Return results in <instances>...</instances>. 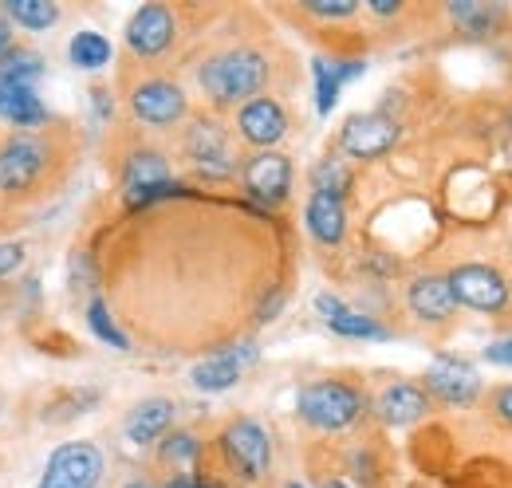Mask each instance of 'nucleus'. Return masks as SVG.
Masks as SVG:
<instances>
[{
  "label": "nucleus",
  "instance_id": "obj_6",
  "mask_svg": "<svg viewBox=\"0 0 512 488\" xmlns=\"http://www.w3.org/2000/svg\"><path fill=\"white\" fill-rule=\"evenodd\" d=\"M221 453L237 469L241 481H260L268 473V461H272L268 433L256 426L253 418H237V422L225 426V433H221Z\"/></svg>",
  "mask_w": 512,
  "mask_h": 488
},
{
  "label": "nucleus",
  "instance_id": "obj_5",
  "mask_svg": "<svg viewBox=\"0 0 512 488\" xmlns=\"http://www.w3.org/2000/svg\"><path fill=\"white\" fill-rule=\"evenodd\" d=\"M103 477V453L91 441H67L60 445L36 488H95Z\"/></svg>",
  "mask_w": 512,
  "mask_h": 488
},
{
  "label": "nucleus",
  "instance_id": "obj_4",
  "mask_svg": "<svg viewBox=\"0 0 512 488\" xmlns=\"http://www.w3.org/2000/svg\"><path fill=\"white\" fill-rule=\"evenodd\" d=\"M130 115L142 122V126H178L186 119L190 103H186V91L174 83V79H162V75H146L138 83H130L127 91Z\"/></svg>",
  "mask_w": 512,
  "mask_h": 488
},
{
  "label": "nucleus",
  "instance_id": "obj_14",
  "mask_svg": "<svg viewBox=\"0 0 512 488\" xmlns=\"http://www.w3.org/2000/svg\"><path fill=\"white\" fill-rule=\"evenodd\" d=\"M426 390L438 398V402H449V406H461V402H473L477 390H481V378L477 370L461 359H438V363L426 370Z\"/></svg>",
  "mask_w": 512,
  "mask_h": 488
},
{
  "label": "nucleus",
  "instance_id": "obj_17",
  "mask_svg": "<svg viewBox=\"0 0 512 488\" xmlns=\"http://www.w3.org/2000/svg\"><path fill=\"white\" fill-rule=\"evenodd\" d=\"M174 426V402L170 398H146L127 414V437L134 445H154Z\"/></svg>",
  "mask_w": 512,
  "mask_h": 488
},
{
  "label": "nucleus",
  "instance_id": "obj_7",
  "mask_svg": "<svg viewBox=\"0 0 512 488\" xmlns=\"http://www.w3.org/2000/svg\"><path fill=\"white\" fill-rule=\"evenodd\" d=\"M127 48L138 60H158L170 52L174 36H178V20H174V8L166 4H142L134 16L127 20Z\"/></svg>",
  "mask_w": 512,
  "mask_h": 488
},
{
  "label": "nucleus",
  "instance_id": "obj_37",
  "mask_svg": "<svg viewBox=\"0 0 512 488\" xmlns=\"http://www.w3.org/2000/svg\"><path fill=\"white\" fill-rule=\"evenodd\" d=\"M127 488H146V485H127Z\"/></svg>",
  "mask_w": 512,
  "mask_h": 488
},
{
  "label": "nucleus",
  "instance_id": "obj_26",
  "mask_svg": "<svg viewBox=\"0 0 512 488\" xmlns=\"http://www.w3.org/2000/svg\"><path fill=\"white\" fill-rule=\"evenodd\" d=\"M87 323H91V331L103 339V343H111L115 351H127L130 339L115 327V319H111V307L103 304V300H91L87 304Z\"/></svg>",
  "mask_w": 512,
  "mask_h": 488
},
{
  "label": "nucleus",
  "instance_id": "obj_12",
  "mask_svg": "<svg viewBox=\"0 0 512 488\" xmlns=\"http://www.w3.org/2000/svg\"><path fill=\"white\" fill-rule=\"evenodd\" d=\"M186 150H190L193 166L205 174V178H225L233 170V158H229V142H225V130L217 122L201 119L186 130Z\"/></svg>",
  "mask_w": 512,
  "mask_h": 488
},
{
  "label": "nucleus",
  "instance_id": "obj_38",
  "mask_svg": "<svg viewBox=\"0 0 512 488\" xmlns=\"http://www.w3.org/2000/svg\"><path fill=\"white\" fill-rule=\"evenodd\" d=\"M288 488H304V485H288Z\"/></svg>",
  "mask_w": 512,
  "mask_h": 488
},
{
  "label": "nucleus",
  "instance_id": "obj_19",
  "mask_svg": "<svg viewBox=\"0 0 512 488\" xmlns=\"http://www.w3.org/2000/svg\"><path fill=\"white\" fill-rule=\"evenodd\" d=\"M410 307H414V315L426 319V323L449 319L457 304H453V292H449L446 276H418V280L410 284Z\"/></svg>",
  "mask_w": 512,
  "mask_h": 488
},
{
  "label": "nucleus",
  "instance_id": "obj_35",
  "mask_svg": "<svg viewBox=\"0 0 512 488\" xmlns=\"http://www.w3.org/2000/svg\"><path fill=\"white\" fill-rule=\"evenodd\" d=\"M166 488H213V485H205V481H193V477H174Z\"/></svg>",
  "mask_w": 512,
  "mask_h": 488
},
{
  "label": "nucleus",
  "instance_id": "obj_18",
  "mask_svg": "<svg viewBox=\"0 0 512 488\" xmlns=\"http://www.w3.org/2000/svg\"><path fill=\"white\" fill-rule=\"evenodd\" d=\"M308 229L320 244H339L347 233V205L335 193H312L308 201Z\"/></svg>",
  "mask_w": 512,
  "mask_h": 488
},
{
  "label": "nucleus",
  "instance_id": "obj_34",
  "mask_svg": "<svg viewBox=\"0 0 512 488\" xmlns=\"http://www.w3.org/2000/svg\"><path fill=\"white\" fill-rule=\"evenodd\" d=\"M497 410H501L505 422H512V386H505V390L497 394Z\"/></svg>",
  "mask_w": 512,
  "mask_h": 488
},
{
  "label": "nucleus",
  "instance_id": "obj_16",
  "mask_svg": "<svg viewBox=\"0 0 512 488\" xmlns=\"http://www.w3.org/2000/svg\"><path fill=\"white\" fill-rule=\"evenodd\" d=\"M426 414H430V394L414 382H394L379 398V418L386 426H414Z\"/></svg>",
  "mask_w": 512,
  "mask_h": 488
},
{
  "label": "nucleus",
  "instance_id": "obj_2",
  "mask_svg": "<svg viewBox=\"0 0 512 488\" xmlns=\"http://www.w3.org/2000/svg\"><path fill=\"white\" fill-rule=\"evenodd\" d=\"M201 91L209 95L213 107H245L260 99L264 83H268V60L253 48H233V52H217L201 63L197 71Z\"/></svg>",
  "mask_w": 512,
  "mask_h": 488
},
{
  "label": "nucleus",
  "instance_id": "obj_30",
  "mask_svg": "<svg viewBox=\"0 0 512 488\" xmlns=\"http://www.w3.org/2000/svg\"><path fill=\"white\" fill-rule=\"evenodd\" d=\"M308 16H320V20H351L359 12L355 0H304L300 4Z\"/></svg>",
  "mask_w": 512,
  "mask_h": 488
},
{
  "label": "nucleus",
  "instance_id": "obj_31",
  "mask_svg": "<svg viewBox=\"0 0 512 488\" xmlns=\"http://www.w3.org/2000/svg\"><path fill=\"white\" fill-rule=\"evenodd\" d=\"M24 264V244H0V276L16 272Z\"/></svg>",
  "mask_w": 512,
  "mask_h": 488
},
{
  "label": "nucleus",
  "instance_id": "obj_36",
  "mask_svg": "<svg viewBox=\"0 0 512 488\" xmlns=\"http://www.w3.org/2000/svg\"><path fill=\"white\" fill-rule=\"evenodd\" d=\"M327 488H347V485H339V481H331V485H327Z\"/></svg>",
  "mask_w": 512,
  "mask_h": 488
},
{
  "label": "nucleus",
  "instance_id": "obj_29",
  "mask_svg": "<svg viewBox=\"0 0 512 488\" xmlns=\"http://www.w3.org/2000/svg\"><path fill=\"white\" fill-rule=\"evenodd\" d=\"M158 445H162V461H170V465H182V461L197 457V437L193 433H170Z\"/></svg>",
  "mask_w": 512,
  "mask_h": 488
},
{
  "label": "nucleus",
  "instance_id": "obj_13",
  "mask_svg": "<svg viewBox=\"0 0 512 488\" xmlns=\"http://www.w3.org/2000/svg\"><path fill=\"white\" fill-rule=\"evenodd\" d=\"M237 134H241L249 146L268 150V146H276V142L288 134V115H284V107H280L276 99H264V95H260V99L241 107V115H237Z\"/></svg>",
  "mask_w": 512,
  "mask_h": 488
},
{
  "label": "nucleus",
  "instance_id": "obj_28",
  "mask_svg": "<svg viewBox=\"0 0 512 488\" xmlns=\"http://www.w3.org/2000/svg\"><path fill=\"white\" fill-rule=\"evenodd\" d=\"M312 182H316V193H335V197H343V189L351 185V174H347L343 158H327V162L316 166Z\"/></svg>",
  "mask_w": 512,
  "mask_h": 488
},
{
  "label": "nucleus",
  "instance_id": "obj_3",
  "mask_svg": "<svg viewBox=\"0 0 512 488\" xmlns=\"http://www.w3.org/2000/svg\"><path fill=\"white\" fill-rule=\"evenodd\" d=\"M296 410L308 426L316 429H347L359 422L363 414V394L351 386V382H308L296 398Z\"/></svg>",
  "mask_w": 512,
  "mask_h": 488
},
{
  "label": "nucleus",
  "instance_id": "obj_22",
  "mask_svg": "<svg viewBox=\"0 0 512 488\" xmlns=\"http://www.w3.org/2000/svg\"><path fill=\"white\" fill-rule=\"evenodd\" d=\"M312 71H316V95H320V111L327 115V111L335 107V95H339V87H343L347 79L363 75V63H359V60H351V63L316 60V63H312Z\"/></svg>",
  "mask_w": 512,
  "mask_h": 488
},
{
  "label": "nucleus",
  "instance_id": "obj_10",
  "mask_svg": "<svg viewBox=\"0 0 512 488\" xmlns=\"http://www.w3.org/2000/svg\"><path fill=\"white\" fill-rule=\"evenodd\" d=\"M253 363H256V343H241V347H229V351H221V355L197 363L190 378L197 390H205V394H221V390L237 386L241 374H245Z\"/></svg>",
  "mask_w": 512,
  "mask_h": 488
},
{
  "label": "nucleus",
  "instance_id": "obj_24",
  "mask_svg": "<svg viewBox=\"0 0 512 488\" xmlns=\"http://www.w3.org/2000/svg\"><path fill=\"white\" fill-rule=\"evenodd\" d=\"M40 75H44V60H40L36 52H28V48H8V52L0 56V79H8V83H28V87H36Z\"/></svg>",
  "mask_w": 512,
  "mask_h": 488
},
{
  "label": "nucleus",
  "instance_id": "obj_25",
  "mask_svg": "<svg viewBox=\"0 0 512 488\" xmlns=\"http://www.w3.org/2000/svg\"><path fill=\"white\" fill-rule=\"evenodd\" d=\"M449 16L457 20L461 32L485 36V32H493V24L501 20V8H493V4H477V0H461V4H449Z\"/></svg>",
  "mask_w": 512,
  "mask_h": 488
},
{
  "label": "nucleus",
  "instance_id": "obj_15",
  "mask_svg": "<svg viewBox=\"0 0 512 488\" xmlns=\"http://www.w3.org/2000/svg\"><path fill=\"white\" fill-rule=\"evenodd\" d=\"M0 119L8 122L12 130H40V126L52 122V111L44 107L36 87L0 79Z\"/></svg>",
  "mask_w": 512,
  "mask_h": 488
},
{
  "label": "nucleus",
  "instance_id": "obj_33",
  "mask_svg": "<svg viewBox=\"0 0 512 488\" xmlns=\"http://www.w3.org/2000/svg\"><path fill=\"white\" fill-rule=\"evenodd\" d=\"M12 40H16V32H12V24L4 20V12H0V56L12 48Z\"/></svg>",
  "mask_w": 512,
  "mask_h": 488
},
{
  "label": "nucleus",
  "instance_id": "obj_27",
  "mask_svg": "<svg viewBox=\"0 0 512 488\" xmlns=\"http://www.w3.org/2000/svg\"><path fill=\"white\" fill-rule=\"evenodd\" d=\"M327 327L335 331V335H347V339H386V331L375 323V319H367V315H355L351 307L343 311V315H335V319H327Z\"/></svg>",
  "mask_w": 512,
  "mask_h": 488
},
{
  "label": "nucleus",
  "instance_id": "obj_9",
  "mask_svg": "<svg viewBox=\"0 0 512 488\" xmlns=\"http://www.w3.org/2000/svg\"><path fill=\"white\" fill-rule=\"evenodd\" d=\"M398 142V122L386 119V115H351L343 134H339V146L347 158H359V162H371V158H383L386 150Z\"/></svg>",
  "mask_w": 512,
  "mask_h": 488
},
{
  "label": "nucleus",
  "instance_id": "obj_20",
  "mask_svg": "<svg viewBox=\"0 0 512 488\" xmlns=\"http://www.w3.org/2000/svg\"><path fill=\"white\" fill-rule=\"evenodd\" d=\"M0 12L12 28H24V32H48V28L60 24V4L56 0H4Z\"/></svg>",
  "mask_w": 512,
  "mask_h": 488
},
{
  "label": "nucleus",
  "instance_id": "obj_32",
  "mask_svg": "<svg viewBox=\"0 0 512 488\" xmlns=\"http://www.w3.org/2000/svg\"><path fill=\"white\" fill-rule=\"evenodd\" d=\"M485 359H489V363L512 366V339H501V343H493V347L485 351Z\"/></svg>",
  "mask_w": 512,
  "mask_h": 488
},
{
  "label": "nucleus",
  "instance_id": "obj_21",
  "mask_svg": "<svg viewBox=\"0 0 512 488\" xmlns=\"http://www.w3.org/2000/svg\"><path fill=\"white\" fill-rule=\"evenodd\" d=\"M111 56H115V48L103 32H75L71 44H67V60L79 71H99V67L111 63Z\"/></svg>",
  "mask_w": 512,
  "mask_h": 488
},
{
  "label": "nucleus",
  "instance_id": "obj_11",
  "mask_svg": "<svg viewBox=\"0 0 512 488\" xmlns=\"http://www.w3.org/2000/svg\"><path fill=\"white\" fill-rule=\"evenodd\" d=\"M288 185H292V162L284 154L264 150V154L249 158V166H245V189L253 193L256 201L280 205L288 197Z\"/></svg>",
  "mask_w": 512,
  "mask_h": 488
},
{
  "label": "nucleus",
  "instance_id": "obj_1",
  "mask_svg": "<svg viewBox=\"0 0 512 488\" xmlns=\"http://www.w3.org/2000/svg\"><path fill=\"white\" fill-rule=\"evenodd\" d=\"M64 142L60 130H12L0 138V201L8 205H32L48 197L64 178Z\"/></svg>",
  "mask_w": 512,
  "mask_h": 488
},
{
  "label": "nucleus",
  "instance_id": "obj_23",
  "mask_svg": "<svg viewBox=\"0 0 512 488\" xmlns=\"http://www.w3.org/2000/svg\"><path fill=\"white\" fill-rule=\"evenodd\" d=\"M99 402V390H56V394H48V402H44V422L48 426H64L71 418H79V414H87L91 406Z\"/></svg>",
  "mask_w": 512,
  "mask_h": 488
},
{
  "label": "nucleus",
  "instance_id": "obj_8",
  "mask_svg": "<svg viewBox=\"0 0 512 488\" xmlns=\"http://www.w3.org/2000/svg\"><path fill=\"white\" fill-rule=\"evenodd\" d=\"M446 280L453 304L477 307V311H501L509 304V284L501 280V272H493L485 264H461Z\"/></svg>",
  "mask_w": 512,
  "mask_h": 488
}]
</instances>
